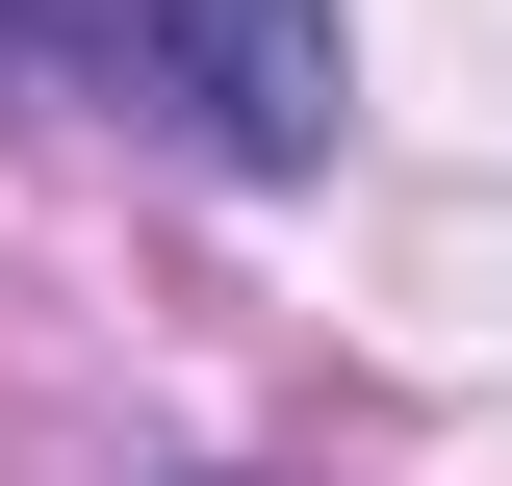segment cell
<instances>
[{
	"instance_id": "6da1fadb",
	"label": "cell",
	"mask_w": 512,
	"mask_h": 486,
	"mask_svg": "<svg viewBox=\"0 0 512 486\" xmlns=\"http://www.w3.org/2000/svg\"><path fill=\"white\" fill-rule=\"evenodd\" d=\"M0 52H52L77 103L180 128L205 180H308V154H333V103H359L333 0H0Z\"/></svg>"
}]
</instances>
